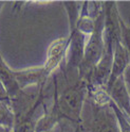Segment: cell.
I'll return each instance as SVG.
<instances>
[{
    "mask_svg": "<svg viewBox=\"0 0 130 132\" xmlns=\"http://www.w3.org/2000/svg\"><path fill=\"white\" fill-rule=\"evenodd\" d=\"M130 65V54L128 50L126 49L123 42H118L115 45L114 52H113V62H112V69H111V75L110 79L107 84V87H109L111 84L122 76H124L126 69ZM106 87V88H107Z\"/></svg>",
    "mask_w": 130,
    "mask_h": 132,
    "instance_id": "7",
    "label": "cell"
},
{
    "mask_svg": "<svg viewBox=\"0 0 130 132\" xmlns=\"http://www.w3.org/2000/svg\"><path fill=\"white\" fill-rule=\"evenodd\" d=\"M107 92L110 95L111 100L130 117V95L125 83L124 76L120 77L114 83L107 87Z\"/></svg>",
    "mask_w": 130,
    "mask_h": 132,
    "instance_id": "8",
    "label": "cell"
},
{
    "mask_svg": "<svg viewBox=\"0 0 130 132\" xmlns=\"http://www.w3.org/2000/svg\"><path fill=\"white\" fill-rule=\"evenodd\" d=\"M60 132H64V130H61V131H60Z\"/></svg>",
    "mask_w": 130,
    "mask_h": 132,
    "instance_id": "17",
    "label": "cell"
},
{
    "mask_svg": "<svg viewBox=\"0 0 130 132\" xmlns=\"http://www.w3.org/2000/svg\"><path fill=\"white\" fill-rule=\"evenodd\" d=\"M0 127L14 130L15 113L10 100L0 101Z\"/></svg>",
    "mask_w": 130,
    "mask_h": 132,
    "instance_id": "10",
    "label": "cell"
},
{
    "mask_svg": "<svg viewBox=\"0 0 130 132\" xmlns=\"http://www.w3.org/2000/svg\"><path fill=\"white\" fill-rule=\"evenodd\" d=\"M104 29H105V14H104V5H103V12L99 15V17L95 20L94 31L91 34V36L88 38L84 60L80 67L78 68L79 78L86 79L87 81L89 80L94 67L99 64L105 52Z\"/></svg>",
    "mask_w": 130,
    "mask_h": 132,
    "instance_id": "2",
    "label": "cell"
},
{
    "mask_svg": "<svg viewBox=\"0 0 130 132\" xmlns=\"http://www.w3.org/2000/svg\"><path fill=\"white\" fill-rule=\"evenodd\" d=\"M88 90L89 82L83 78H78L73 84L64 88L59 96H55L50 106L44 105L45 113L37 120L35 132L51 131L62 119L78 123Z\"/></svg>",
    "mask_w": 130,
    "mask_h": 132,
    "instance_id": "1",
    "label": "cell"
},
{
    "mask_svg": "<svg viewBox=\"0 0 130 132\" xmlns=\"http://www.w3.org/2000/svg\"><path fill=\"white\" fill-rule=\"evenodd\" d=\"M69 45H70V37L67 36L55 39L49 46L47 51V59L45 64L42 65L48 78H50L52 73L62 63H64V59H66L68 53Z\"/></svg>",
    "mask_w": 130,
    "mask_h": 132,
    "instance_id": "4",
    "label": "cell"
},
{
    "mask_svg": "<svg viewBox=\"0 0 130 132\" xmlns=\"http://www.w3.org/2000/svg\"><path fill=\"white\" fill-rule=\"evenodd\" d=\"M95 114L94 132H120L117 120L110 106L97 108Z\"/></svg>",
    "mask_w": 130,
    "mask_h": 132,
    "instance_id": "9",
    "label": "cell"
},
{
    "mask_svg": "<svg viewBox=\"0 0 130 132\" xmlns=\"http://www.w3.org/2000/svg\"><path fill=\"white\" fill-rule=\"evenodd\" d=\"M121 24H122V42H123V44L125 45L126 49L130 54V24L124 22L123 19L121 21Z\"/></svg>",
    "mask_w": 130,
    "mask_h": 132,
    "instance_id": "12",
    "label": "cell"
},
{
    "mask_svg": "<svg viewBox=\"0 0 130 132\" xmlns=\"http://www.w3.org/2000/svg\"><path fill=\"white\" fill-rule=\"evenodd\" d=\"M124 79H125V83H126V86L128 89V93L130 95V65L124 73Z\"/></svg>",
    "mask_w": 130,
    "mask_h": 132,
    "instance_id": "14",
    "label": "cell"
},
{
    "mask_svg": "<svg viewBox=\"0 0 130 132\" xmlns=\"http://www.w3.org/2000/svg\"><path fill=\"white\" fill-rule=\"evenodd\" d=\"M105 14V49L114 52L116 43L122 40V18L120 16L115 1L103 2Z\"/></svg>",
    "mask_w": 130,
    "mask_h": 132,
    "instance_id": "3",
    "label": "cell"
},
{
    "mask_svg": "<svg viewBox=\"0 0 130 132\" xmlns=\"http://www.w3.org/2000/svg\"><path fill=\"white\" fill-rule=\"evenodd\" d=\"M5 100H10V97H9V94H7L3 83L1 82V80H0V101H5Z\"/></svg>",
    "mask_w": 130,
    "mask_h": 132,
    "instance_id": "13",
    "label": "cell"
},
{
    "mask_svg": "<svg viewBox=\"0 0 130 132\" xmlns=\"http://www.w3.org/2000/svg\"><path fill=\"white\" fill-rule=\"evenodd\" d=\"M70 45H69V63L68 68H79L83 63L88 36L79 32L76 28L70 30Z\"/></svg>",
    "mask_w": 130,
    "mask_h": 132,
    "instance_id": "5",
    "label": "cell"
},
{
    "mask_svg": "<svg viewBox=\"0 0 130 132\" xmlns=\"http://www.w3.org/2000/svg\"><path fill=\"white\" fill-rule=\"evenodd\" d=\"M0 132H14V130L9 129V128H4V127H0Z\"/></svg>",
    "mask_w": 130,
    "mask_h": 132,
    "instance_id": "15",
    "label": "cell"
},
{
    "mask_svg": "<svg viewBox=\"0 0 130 132\" xmlns=\"http://www.w3.org/2000/svg\"><path fill=\"white\" fill-rule=\"evenodd\" d=\"M14 77L21 90H24L32 85H46L49 79L46 75L42 65L38 66V67L26 68L22 70H14Z\"/></svg>",
    "mask_w": 130,
    "mask_h": 132,
    "instance_id": "6",
    "label": "cell"
},
{
    "mask_svg": "<svg viewBox=\"0 0 130 132\" xmlns=\"http://www.w3.org/2000/svg\"><path fill=\"white\" fill-rule=\"evenodd\" d=\"M109 106L112 109L113 113H114L115 117H116L120 132H130V118L112 100H111Z\"/></svg>",
    "mask_w": 130,
    "mask_h": 132,
    "instance_id": "11",
    "label": "cell"
},
{
    "mask_svg": "<svg viewBox=\"0 0 130 132\" xmlns=\"http://www.w3.org/2000/svg\"><path fill=\"white\" fill-rule=\"evenodd\" d=\"M0 57H2V55H1V53H0Z\"/></svg>",
    "mask_w": 130,
    "mask_h": 132,
    "instance_id": "18",
    "label": "cell"
},
{
    "mask_svg": "<svg viewBox=\"0 0 130 132\" xmlns=\"http://www.w3.org/2000/svg\"><path fill=\"white\" fill-rule=\"evenodd\" d=\"M3 5H4V2H3V1H0V12H1Z\"/></svg>",
    "mask_w": 130,
    "mask_h": 132,
    "instance_id": "16",
    "label": "cell"
}]
</instances>
